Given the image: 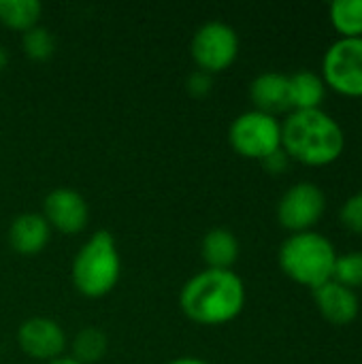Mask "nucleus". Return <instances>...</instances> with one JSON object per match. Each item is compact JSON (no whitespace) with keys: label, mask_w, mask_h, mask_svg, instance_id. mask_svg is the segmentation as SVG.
Returning a JSON list of instances; mask_svg holds the SVG:
<instances>
[{"label":"nucleus","mask_w":362,"mask_h":364,"mask_svg":"<svg viewBox=\"0 0 362 364\" xmlns=\"http://www.w3.org/2000/svg\"><path fill=\"white\" fill-rule=\"evenodd\" d=\"M179 307L194 324H228L245 307V284L233 269H203L181 286Z\"/></svg>","instance_id":"obj_1"},{"label":"nucleus","mask_w":362,"mask_h":364,"mask_svg":"<svg viewBox=\"0 0 362 364\" xmlns=\"http://www.w3.org/2000/svg\"><path fill=\"white\" fill-rule=\"evenodd\" d=\"M344 147V128L322 109L290 111L282 124V149L301 164L329 166L339 160Z\"/></svg>","instance_id":"obj_2"},{"label":"nucleus","mask_w":362,"mask_h":364,"mask_svg":"<svg viewBox=\"0 0 362 364\" xmlns=\"http://www.w3.org/2000/svg\"><path fill=\"white\" fill-rule=\"evenodd\" d=\"M122 277V256L109 230H96L75 254L70 264L73 286L81 296L102 299Z\"/></svg>","instance_id":"obj_3"},{"label":"nucleus","mask_w":362,"mask_h":364,"mask_svg":"<svg viewBox=\"0 0 362 364\" xmlns=\"http://www.w3.org/2000/svg\"><path fill=\"white\" fill-rule=\"evenodd\" d=\"M277 260L286 277L314 290L333 279L337 252L331 239L316 230H307L290 235L282 243Z\"/></svg>","instance_id":"obj_4"},{"label":"nucleus","mask_w":362,"mask_h":364,"mask_svg":"<svg viewBox=\"0 0 362 364\" xmlns=\"http://www.w3.org/2000/svg\"><path fill=\"white\" fill-rule=\"evenodd\" d=\"M230 147L250 160H265L282 147V124L262 111H245L237 115L228 128Z\"/></svg>","instance_id":"obj_5"},{"label":"nucleus","mask_w":362,"mask_h":364,"mask_svg":"<svg viewBox=\"0 0 362 364\" xmlns=\"http://www.w3.org/2000/svg\"><path fill=\"white\" fill-rule=\"evenodd\" d=\"M190 55L201 70L209 75L222 73L230 68L239 55V34L226 21H205L192 34Z\"/></svg>","instance_id":"obj_6"},{"label":"nucleus","mask_w":362,"mask_h":364,"mask_svg":"<svg viewBox=\"0 0 362 364\" xmlns=\"http://www.w3.org/2000/svg\"><path fill=\"white\" fill-rule=\"evenodd\" d=\"M320 77L337 94L362 98V36L337 38L322 58Z\"/></svg>","instance_id":"obj_7"},{"label":"nucleus","mask_w":362,"mask_h":364,"mask_svg":"<svg viewBox=\"0 0 362 364\" xmlns=\"http://www.w3.org/2000/svg\"><path fill=\"white\" fill-rule=\"evenodd\" d=\"M326 211V196L320 186L312 181L294 183L284 192L277 203V222L294 232L312 230Z\"/></svg>","instance_id":"obj_8"},{"label":"nucleus","mask_w":362,"mask_h":364,"mask_svg":"<svg viewBox=\"0 0 362 364\" xmlns=\"http://www.w3.org/2000/svg\"><path fill=\"white\" fill-rule=\"evenodd\" d=\"M17 346L26 356L49 363V360L64 356L66 333L55 320L45 318V316H34L19 324Z\"/></svg>","instance_id":"obj_9"},{"label":"nucleus","mask_w":362,"mask_h":364,"mask_svg":"<svg viewBox=\"0 0 362 364\" xmlns=\"http://www.w3.org/2000/svg\"><path fill=\"white\" fill-rule=\"evenodd\" d=\"M43 218L58 232L77 235L87 226L90 205L77 190L55 188L43 200Z\"/></svg>","instance_id":"obj_10"},{"label":"nucleus","mask_w":362,"mask_h":364,"mask_svg":"<svg viewBox=\"0 0 362 364\" xmlns=\"http://www.w3.org/2000/svg\"><path fill=\"white\" fill-rule=\"evenodd\" d=\"M314 301L322 318L335 326H348L358 318L361 303L354 290L337 284L335 279H329L326 284L312 290Z\"/></svg>","instance_id":"obj_11"},{"label":"nucleus","mask_w":362,"mask_h":364,"mask_svg":"<svg viewBox=\"0 0 362 364\" xmlns=\"http://www.w3.org/2000/svg\"><path fill=\"white\" fill-rule=\"evenodd\" d=\"M51 239V226L43 218V213H19L13 218L9 226V245L19 256H36L41 254Z\"/></svg>","instance_id":"obj_12"},{"label":"nucleus","mask_w":362,"mask_h":364,"mask_svg":"<svg viewBox=\"0 0 362 364\" xmlns=\"http://www.w3.org/2000/svg\"><path fill=\"white\" fill-rule=\"evenodd\" d=\"M250 98L254 102L256 111L277 115L284 111H290V87H288V75L267 70L254 77L250 83Z\"/></svg>","instance_id":"obj_13"},{"label":"nucleus","mask_w":362,"mask_h":364,"mask_svg":"<svg viewBox=\"0 0 362 364\" xmlns=\"http://www.w3.org/2000/svg\"><path fill=\"white\" fill-rule=\"evenodd\" d=\"M239 239L228 228H211L209 232H205L201 241V256L207 269H233V264L239 258Z\"/></svg>","instance_id":"obj_14"},{"label":"nucleus","mask_w":362,"mask_h":364,"mask_svg":"<svg viewBox=\"0 0 362 364\" xmlns=\"http://www.w3.org/2000/svg\"><path fill=\"white\" fill-rule=\"evenodd\" d=\"M288 87H290V111L320 109L326 96V85L322 77L314 70H299L294 75H288Z\"/></svg>","instance_id":"obj_15"},{"label":"nucleus","mask_w":362,"mask_h":364,"mask_svg":"<svg viewBox=\"0 0 362 364\" xmlns=\"http://www.w3.org/2000/svg\"><path fill=\"white\" fill-rule=\"evenodd\" d=\"M41 15L43 4L38 0H0V23L21 34L38 26Z\"/></svg>","instance_id":"obj_16"},{"label":"nucleus","mask_w":362,"mask_h":364,"mask_svg":"<svg viewBox=\"0 0 362 364\" xmlns=\"http://www.w3.org/2000/svg\"><path fill=\"white\" fill-rule=\"evenodd\" d=\"M329 19L341 38H361L362 0H337L329 4Z\"/></svg>","instance_id":"obj_17"},{"label":"nucleus","mask_w":362,"mask_h":364,"mask_svg":"<svg viewBox=\"0 0 362 364\" xmlns=\"http://www.w3.org/2000/svg\"><path fill=\"white\" fill-rule=\"evenodd\" d=\"M107 348H109V339L96 326H85L73 337V358L81 364H94L102 360Z\"/></svg>","instance_id":"obj_18"},{"label":"nucleus","mask_w":362,"mask_h":364,"mask_svg":"<svg viewBox=\"0 0 362 364\" xmlns=\"http://www.w3.org/2000/svg\"><path fill=\"white\" fill-rule=\"evenodd\" d=\"M21 49L34 62H45L55 51V36L45 26H34L21 34Z\"/></svg>","instance_id":"obj_19"},{"label":"nucleus","mask_w":362,"mask_h":364,"mask_svg":"<svg viewBox=\"0 0 362 364\" xmlns=\"http://www.w3.org/2000/svg\"><path fill=\"white\" fill-rule=\"evenodd\" d=\"M333 279L350 290L362 288V252H348L337 256Z\"/></svg>","instance_id":"obj_20"},{"label":"nucleus","mask_w":362,"mask_h":364,"mask_svg":"<svg viewBox=\"0 0 362 364\" xmlns=\"http://www.w3.org/2000/svg\"><path fill=\"white\" fill-rule=\"evenodd\" d=\"M339 220H341V224H344L346 230L362 235V192L352 194L344 203L341 213H339Z\"/></svg>","instance_id":"obj_21"},{"label":"nucleus","mask_w":362,"mask_h":364,"mask_svg":"<svg viewBox=\"0 0 362 364\" xmlns=\"http://www.w3.org/2000/svg\"><path fill=\"white\" fill-rule=\"evenodd\" d=\"M211 87H213V75H209V73H205V70H201V68L192 70V73L186 77V90H188V94L194 96V98L207 96V94L211 92Z\"/></svg>","instance_id":"obj_22"},{"label":"nucleus","mask_w":362,"mask_h":364,"mask_svg":"<svg viewBox=\"0 0 362 364\" xmlns=\"http://www.w3.org/2000/svg\"><path fill=\"white\" fill-rule=\"evenodd\" d=\"M262 162V166H265V171L267 173H271V175H280V173H284L286 168H288V164H290V158H288V154L280 147L277 151H273V154H269L265 160H260Z\"/></svg>","instance_id":"obj_23"},{"label":"nucleus","mask_w":362,"mask_h":364,"mask_svg":"<svg viewBox=\"0 0 362 364\" xmlns=\"http://www.w3.org/2000/svg\"><path fill=\"white\" fill-rule=\"evenodd\" d=\"M166 364H209L205 363L203 358H196V356H179V358H175V360H171V363Z\"/></svg>","instance_id":"obj_24"},{"label":"nucleus","mask_w":362,"mask_h":364,"mask_svg":"<svg viewBox=\"0 0 362 364\" xmlns=\"http://www.w3.org/2000/svg\"><path fill=\"white\" fill-rule=\"evenodd\" d=\"M6 64H9V49L4 45H0V73L6 68Z\"/></svg>","instance_id":"obj_25"},{"label":"nucleus","mask_w":362,"mask_h":364,"mask_svg":"<svg viewBox=\"0 0 362 364\" xmlns=\"http://www.w3.org/2000/svg\"><path fill=\"white\" fill-rule=\"evenodd\" d=\"M45 364H81V363H77L73 356H60V358H55V360H49V363H45Z\"/></svg>","instance_id":"obj_26"}]
</instances>
